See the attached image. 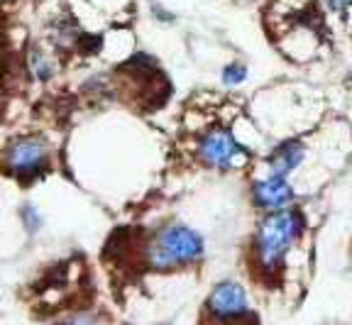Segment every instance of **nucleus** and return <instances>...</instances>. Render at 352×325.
<instances>
[{"mask_svg": "<svg viewBox=\"0 0 352 325\" xmlns=\"http://www.w3.org/2000/svg\"><path fill=\"white\" fill-rule=\"evenodd\" d=\"M306 221L298 210H274L262 221L254 237V254L264 271H276L286 254L301 240Z\"/></svg>", "mask_w": 352, "mask_h": 325, "instance_id": "1", "label": "nucleus"}, {"mask_svg": "<svg viewBox=\"0 0 352 325\" xmlns=\"http://www.w3.org/2000/svg\"><path fill=\"white\" fill-rule=\"evenodd\" d=\"M206 254V240L201 232L184 223H169L154 235L147 249L149 267L157 271L179 269V267L193 265Z\"/></svg>", "mask_w": 352, "mask_h": 325, "instance_id": "2", "label": "nucleus"}, {"mask_svg": "<svg viewBox=\"0 0 352 325\" xmlns=\"http://www.w3.org/2000/svg\"><path fill=\"white\" fill-rule=\"evenodd\" d=\"M198 157L218 171L240 169L250 159L248 147H242L230 130H210L198 142Z\"/></svg>", "mask_w": 352, "mask_h": 325, "instance_id": "3", "label": "nucleus"}, {"mask_svg": "<svg viewBox=\"0 0 352 325\" xmlns=\"http://www.w3.org/2000/svg\"><path fill=\"white\" fill-rule=\"evenodd\" d=\"M47 144L37 137L17 139L10 149H8L6 161L8 169L17 177H34L47 166Z\"/></svg>", "mask_w": 352, "mask_h": 325, "instance_id": "4", "label": "nucleus"}, {"mask_svg": "<svg viewBox=\"0 0 352 325\" xmlns=\"http://www.w3.org/2000/svg\"><path fill=\"white\" fill-rule=\"evenodd\" d=\"M208 311L218 320H235L250 311L248 291L237 281H220L218 287L210 291Z\"/></svg>", "mask_w": 352, "mask_h": 325, "instance_id": "5", "label": "nucleus"}, {"mask_svg": "<svg viewBox=\"0 0 352 325\" xmlns=\"http://www.w3.org/2000/svg\"><path fill=\"white\" fill-rule=\"evenodd\" d=\"M252 199L259 208L274 213V210H286V205H292L294 199H296V191H294V186L286 177L270 174V177L254 181Z\"/></svg>", "mask_w": 352, "mask_h": 325, "instance_id": "6", "label": "nucleus"}, {"mask_svg": "<svg viewBox=\"0 0 352 325\" xmlns=\"http://www.w3.org/2000/svg\"><path fill=\"white\" fill-rule=\"evenodd\" d=\"M308 157V144L301 139H284L272 149V155L267 157V166L270 174H279V177H292L294 171L301 169V164Z\"/></svg>", "mask_w": 352, "mask_h": 325, "instance_id": "7", "label": "nucleus"}, {"mask_svg": "<svg viewBox=\"0 0 352 325\" xmlns=\"http://www.w3.org/2000/svg\"><path fill=\"white\" fill-rule=\"evenodd\" d=\"M30 71H32V76L39 78V81H50V78L54 76L56 67H54V61L44 54L42 49H32L30 52Z\"/></svg>", "mask_w": 352, "mask_h": 325, "instance_id": "8", "label": "nucleus"}, {"mask_svg": "<svg viewBox=\"0 0 352 325\" xmlns=\"http://www.w3.org/2000/svg\"><path fill=\"white\" fill-rule=\"evenodd\" d=\"M248 76H250V69H248V64H242V61H232V64H228V67L223 69V83L230 86V89L245 83Z\"/></svg>", "mask_w": 352, "mask_h": 325, "instance_id": "9", "label": "nucleus"}, {"mask_svg": "<svg viewBox=\"0 0 352 325\" xmlns=\"http://www.w3.org/2000/svg\"><path fill=\"white\" fill-rule=\"evenodd\" d=\"M22 223H25V227H28L30 232H37L39 227H42V218H39V210L34 208V205H22V213H20Z\"/></svg>", "mask_w": 352, "mask_h": 325, "instance_id": "10", "label": "nucleus"}, {"mask_svg": "<svg viewBox=\"0 0 352 325\" xmlns=\"http://www.w3.org/2000/svg\"><path fill=\"white\" fill-rule=\"evenodd\" d=\"M152 15L157 17L160 23H174V12L164 10V8H162L160 3H154V5H152Z\"/></svg>", "mask_w": 352, "mask_h": 325, "instance_id": "11", "label": "nucleus"}, {"mask_svg": "<svg viewBox=\"0 0 352 325\" xmlns=\"http://www.w3.org/2000/svg\"><path fill=\"white\" fill-rule=\"evenodd\" d=\"M64 325H98L94 318H88V315H76V318H72V320H66Z\"/></svg>", "mask_w": 352, "mask_h": 325, "instance_id": "12", "label": "nucleus"}, {"mask_svg": "<svg viewBox=\"0 0 352 325\" xmlns=\"http://www.w3.org/2000/svg\"><path fill=\"white\" fill-rule=\"evenodd\" d=\"M330 8H336V10H345V8L352 5V0H328Z\"/></svg>", "mask_w": 352, "mask_h": 325, "instance_id": "13", "label": "nucleus"}, {"mask_svg": "<svg viewBox=\"0 0 352 325\" xmlns=\"http://www.w3.org/2000/svg\"><path fill=\"white\" fill-rule=\"evenodd\" d=\"M347 86L352 89V69H350V74H347Z\"/></svg>", "mask_w": 352, "mask_h": 325, "instance_id": "14", "label": "nucleus"}]
</instances>
